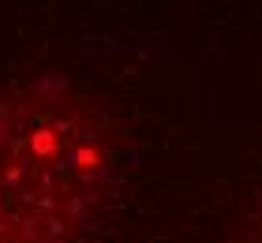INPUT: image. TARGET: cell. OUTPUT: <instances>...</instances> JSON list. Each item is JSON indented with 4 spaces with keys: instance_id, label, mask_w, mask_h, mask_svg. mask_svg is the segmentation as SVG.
Returning <instances> with one entry per match:
<instances>
[{
    "instance_id": "obj_1",
    "label": "cell",
    "mask_w": 262,
    "mask_h": 243,
    "mask_svg": "<svg viewBox=\"0 0 262 243\" xmlns=\"http://www.w3.org/2000/svg\"><path fill=\"white\" fill-rule=\"evenodd\" d=\"M98 172V131L64 94L0 97V243H68Z\"/></svg>"
}]
</instances>
